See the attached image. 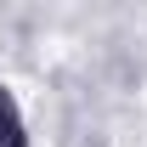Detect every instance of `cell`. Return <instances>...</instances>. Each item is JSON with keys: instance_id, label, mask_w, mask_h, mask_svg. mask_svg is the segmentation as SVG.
<instances>
[{"instance_id": "cell-1", "label": "cell", "mask_w": 147, "mask_h": 147, "mask_svg": "<svg viewBox=\"0 0 147 147\" xmlns=\"http://www.w3.org/2000/svg\"><path fill=\"white\" fill-rule=\"evenodd\" d=\"M0 147H28V136H23V113H17V102L6 96V85H0Z\"/></svg>"}]
</instances>
